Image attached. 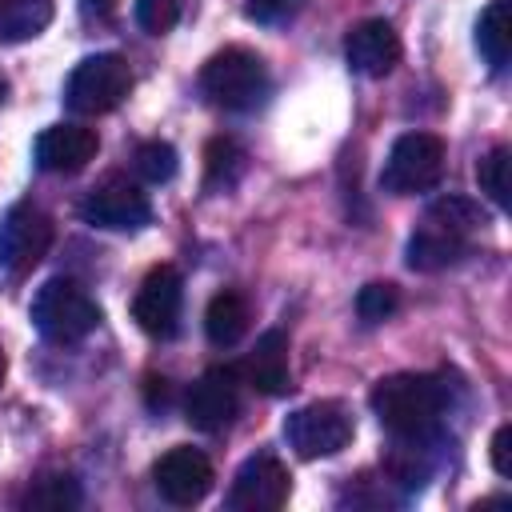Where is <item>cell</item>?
<instances>
[{"mask_svg": "<svg viewBox=\"0 0 512 512\" xmlns=\"http://www.w3.org/2000/svg\"><path fill=\"white\" fill-rule=\"evenodd\" d=\"M80 500H84V492L72 472H44L20 496V504L36 508V512H72V508H80Z\"/></svg>", "mask_w": 512, "mask_h": 512, "instance_id": "obj_20", "label": "cell"}, {"mask_svg": "<svg viewBox=\"0 0 512 512\" xmlns=\"http://www.w3.org/2000/svg\"><path fill=\"white\" fill-rule=\"evenodd\" d=\"M180 308H184V280H180V272L172 264H156L140 280V292L132 300V320L148 336L168 340L180 328Z\"/></svg>", "mask_w": 512, "mask_h": 512, "instance_id": "obj_11", "label": "cell"}, {"mask_svg": "<svg viewBox=\"0 0 512 512\" xmlns=\"http://www.w3.org/2000/svg\"><path fill=\"white\" fill-rule=\"evenodd\" d=\"M84 8L96 12V16H108V12L116 8V0H84Z\"/></svg>", "mask_w": 512, "mask_h": 512, "instance_id": "obj_28", "label": "cell"}, {"mask_svg": "<svg viewBox=\"0 0 512 512\" xmlns=\"http://www.w3.org/2000/svg\"><path fill=\"white\" fill-rule=\"evenodd\" d=\"M292 8H296V0H244V16L256 24H280Z\"/></svg>", "mask_w": 512, "mask_h": 512, "instance_id": "obj_26", "label": "cell"}, {"mask_svg": "<svg viewBox=\"0 0 512 512\" xmlns=\"http://www.w3.org/2000/svg\"><path fill=\"white\" fill-rule=\"evenodd\" d=\"M248 320H252L248 300H244L240 292L224 288V292H216V296L208 300V312H204V332H208V340H212L216 348H232V344H236V340L248 332Z\"/></svg>", "mask_w": 512, "mask_h": 512, "instance_id": "obj_18", "label": "cell"}, {"mask_svg": "<svg viewBox=\"0 0 512 512\" xmlns=\"http://www.w3.org/2000/svg\"><path fill=\"white\" fill-rule=\"evenodd\" d=\"M476 48L492 72L508 68L512 56V0H492L476 20Z\"/></svg>", "mask_w": 512, "mask_h": 512, "instance_id": "obj_17", "label": "cell"}, {"mask_svg": "<svg viewBox=\"0 0 512 512\" xmlns=\"http://www.w3.org/2000/svg\"><path fill=\"white\" fill-rule=\"evenodd\" d=\"M4 92H8V84H4V76H0V104H4Z\"/></svg>", "mask_w": 512, "mask_h": 512, "instance_id": "obj_29", "label": "cell"}, {"mask_svg": "<svg viewBox=\"0 0 512 512\" xmlns=\"http://www.w3.org/2000/svg\"><path fill=\"white\" fill-rule=\"evenodd\" d=\"M288 488H292V476L280 464V456L256 452L236 468L232 488H228V508L232 512H276L284 508Z\"/></svg>", "mask_w": 512, "mask_h": 512, "instance_id": "obj_10", "label": "cell"}, {"mask_svg": "<svg viewBox=\"0 0 512 512\" xmlns=\"http://www.w3.org/2000/svg\"><path fill=\"white\" fill-rule=\"evenodd\" d=\"M272 80H268V68L256 52L232 44L216 56L204 60L200 68V92L208 104L224 108V112H252L256 104H264Z\"/></svg>", "mask_w": 512, "mask_h": 512, "instance_id": "obj_3", "label": "cell"}, {"mask_svg": "<svg viewBox=\"0 0 512 512\" xmlns=\"http://www.w3.org/2000/svg\"><path fill=\"white\" fill-rule=\"evenodd\" d=\"M284 440L296 448V456L304 460H320V456H336L340 448H348L352 440V416L344 404L336 400H312L304 408H296L284 420Z\"/></svg>", "mask_w": 512, "mask_h": 512, "instance_id": "obj_7", "label": "cell"}, {"mask_svg": "<svg viewBox=\"0 0 512 512\" xmlns=\"http://www.w3.org/2000/svg\"><path fill=\"white\" fill-rule=\"evenodd\" d=\"M52 24V0H0V44H24Z\"/></svg>", "mask_w": 512, "mask_h": 512, "instance_id": "obj_19", "label": "cell"}, {"mask_svg": "<svg viewBox=\"0 0 512 512\" xmlns=\"http://www.w3.org/2000/svg\"><path fill=\"white\" fill-rule=\"evenodd\" d=\"M484 216L480 204H472L468 196H440L436 204H428V212L420 216L416 232L408 236V268L416 272H440L452 268L468 256L472 236L480 232Z\"/></svg>", "mask_w": 512, "mask_h": 512, "instance_id": "obj_2", "label": "cell"}, {"mask_svg": "<svg viewBox=\"0 0 512 512\" xmlns=\"http://www.w3.org/2000/svg\"><path fill=\"white\" fill-rule=\"evenodd\" d=\"M244 148L232 136H212L204 148V180L208 188H232L244 172Z\"/></svg>", "mask_w": 512, "mask_h": 512, "instance_id": "obj_21", "label": "cell"}, {"mask_svg": "<svg viewBox=\"0 0 512 512\" xmlns=\"http://www.w3.org/2000/svg\"><path fill=\"white\" fill-rule=\"evenodd\" d=\"M132 160H136V172L152 184H164V180L176 176V148L164 144V140H144Z\"/></svg>", "mask_w": 512, "mask_h": 512, "instance_id": "obj_24", "label": "cell"}, {"mask_svg": "<svg viewBox=\"0 0 512 512\" xmlns=\"http://www.w3.org/2000/svg\"><path fill=\"white\" fill-rule=\"evenodd\" d=\"M32 324L52 344H80L84 336L96 332L100 304L88 296L84 284H76L68 276H52L48 284H40V292L32 300Z\"/></svg>", "mask_w": 512, "mask_h": 512, "instance_id": "obj_4", "label": "cell"}, {"mask_svg": "<svg viewBox=\"0 0 512 512\" xmlns=\"http://www.w3.org/2000/svg\"><path fill=\"white\" fill-rule=\"evenodd\" d=\"M368 404H372L376 420L396 440L420 444V440H428L440 428L444 408H448V392L428 372H392V376L372 384Z\"/></svg>", "mask_w": 512, "mask_h": 512, "instance_id": "obj_1", "label": "cell"}, {"mask_svg": "<svg viewBox=\"0 0 512 512\" xmlns=\"http://www.w3.org/2000/svg\"><path fill=\"white\" fill-rule=\"evenodd\" d=\"M444 172V140L432 132H404L388 148V160L380 168V188L392 196H416L440 184Z\"/></svg>", "mask_w": 512, "mask_h": 512, "instance_id": "obj_6", "label": "cell"}, {"mask_svg": "<svg viewBox=\"0 0 512 512\" xmlns=\"http://www.w3.org/2000/svg\"><path fill=\"white\" fill-rule=\"evenodd\" d=\"M508 160H512V152H508L504 144H496V148L476 164L480 192H484L496 208H508Z\"/></svg>", "mask_w": 512, "mask_h": 512, "instance_id": "obj_22", "label": "cell"}, {"mask_svg": "<svg viewBox=\"0 0 512 512\" xmlns=\"http://www.w3.org/2000/svg\"><path fill=\"white\" fill-rule=\"evenodd\" d=\"M100 136L84 124H52L36 136V164L44 172H60L72 176L80 168H88V160L96 156Z\"/></svg>", "mask_w": 512, "mask_h": 512, "instance_id": "obj_15", "label": "cell"}, {"mask_svg": "<svg viewBox=\"0 0 512 512\" xmlns=\"http://www.w3.org/2000/svg\"><path fill=\"white\" fill-rule=\"evenodd\" d=\"M128 92H132L128 60L116 52H96L72 68L64 84V104L80 116H100V112H112Z\"/></svg>", "mask_w": 512, "mask_h": 512, "instance_id": "obj_5", "label": "cell"}, {"mask_svg": "<svg viewBox=\"0 0 512 512\" xmlns=\"http://www.w3.org/2000/svg\"><path fill=\"white\" fill-rule=\"evenodd\" d=\"M180 20V0H136V24L148 36H164L172 32Z\"/></svg>", "mask_w": 512, "mask_h": 512, "instance_id": "obj_25", "label": "cell"}, {"mask_svg": "<svg viewBox=\"0 0 512 512\" xmlns=\"http://www.w3.org/2000/svg\"><path fill=\"white\" fill-rule=\"evenodd\" d=\"M152 484H156V492H160L168 504L192 508V504H200V500L208 496V488H212V460H208L200 448L176 444V448H168V452L156 460Z\"/></svg>", "mask_w": 512, "mask_h": 512, "instance_id": "obj_12", "label": "cell"}, {"mask_svg": "<svg viewBox=\"0 0 512 512\" xmlns=\"http://www.w3.org/2000/svg\"><path fill=\"white\" fill-rule=\"evenodd\" d=\"M344 56L360 76H388L400 60V36L388 20H360L344 36Z\"/></svg>", "mask_w": 512, "mask_h": 512, "instance_id": "obj_14", "label": "cell"}, {"mask_svg": "<svg viewBox=\"0 0 512 512\" xmlns=\"http://www.w3.org/2000/svg\"><path fill=\"white\" fill-rule=\"evenodd\" d=\"M0 384H4V352H0Z\"/></svg>", "mask_w": 512, "mask_h": 512, "instance_id": "obj_30", "label": "cell"}, {"mask_svg": "<svg viewBox=\"0 0 512 512\" xmlns=\"http://www.w3.org/2000/svg\"><path fill=\"white\" fill-rule=\"evenodd\" d=\"M492 468L496 476H512V424H500L492 436Z\"/></svg>", "mask_w": 512, "mask_h": 512, "instance_id": "obj_27", "label": "cell"}, {"mask_svg": "<svg viewBox=\"0 0 512 512\" xmlns=\"http://www.w3.org/2000/svg\"><path fill=\"white\" fill-rule=\"evenodd\" d=\"M244 376L256 392L264 396H284L292 388V372H288V336L280 328H268L256 348L244 360Z\"/></svg>", "mask_w": 512, "mask_h": 512, "instance_id": "obj_16", "label": "cell"}, {"mask_svg": "<svg viewBox=\"0 0 512 512\" xmlns=\"http://www.w3.org/2000/svg\"><path fill=\"white\" fill-rule=\"evenodd\" d=\"M52 244V220L36 204H12L0 220V268L8 276L32 272Z\"/></svg>", "mask_w": 512, "mask_h": 512, "instance_id": "obj_9", "label": "cell"}, {"mask_svg": "<svg viewBox=\"0 0 512 512\" xmlns=\"http://www.w3.org/2000/svg\"><path fill=\"white\" fill-rule=\"evenodd\" d=\"M80 216L104 232H136L152 220V204H148V192H140V184L124 176H104L80 200Z\"/></svg>", "mask_w": 512, "mask_h": 512, "instance_id": "obj_8", "label": "cell"}, {"mask_svg": "<svg viewBox=\"0 0 512 512\" xmlns=\"http://www.w3.org/2000/svg\"><path fill=\"white\" fill-rule=\"evenodd\" d=\"M240 412V372L236 368H208L184 400V416L200 432H220Z\"/></svg>", "mask_w": 512, "mask_h": 512, "instance_id": "obj_13", "label": "cell"}, {"mask_svg": "<svg viewBox=\"0 0 512 512\" xmlns=\"http://www.w3.org/2000/svg\"><path fill=\"white\" fill-rule=\"evenodd\" d=\"M396 308H400V288H396V284L376 280V284H364V288L356 292V316H360L364 324H384Z\"/></svg>", "mask_w": 512, "mask_h": 512, "instance_id": "obj_23", "label": "cell"}]
</instances>
